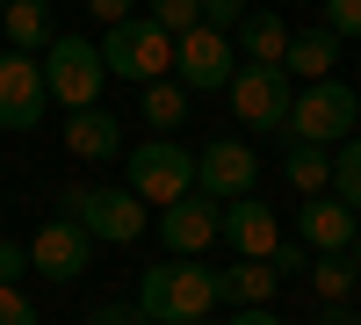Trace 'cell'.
I'll list each match as a JSON object with an SVG mask.
<instances>
[{
	"mask_svg": "<svg viewBox=\"0 0 361 325\" xmlns=\"http://www.w3.org/2000/svg\"><path fill=\"white\" fill-rule=\"evenodd\" d=\"M217 311V268L202 260H159L137 275V318L145 325H188Z\"/></svg>",
	"mask_w": 361,
	"mask_h": 325,
	"instance_id": "1",
	"label": "cell"
},
{
	"mask_svg": "<svg viewBox=\"0 0 361 325\" xmlns=\"http://www.w3.org/2000/svg\"><path fill=\"white\" fill-rule=\"evenodd\" d=\"M94 51H102V73L130 80V87H145V80H166V73H173V37H166V29H159L152 15L109 22Z\"/></svg>",
	"mask_w": 361,
	"mask_h": 325,
	"instance_id": "2",
	"label": "cell"
},
{
	"mask_svg": "<svg viewBox=\"0 0 361 325\" xmlns=\"http://www.w3.org/2000/svg\"><path fill=\"white\" fill-rule=\"evenodd\" d=\"M354 123H361V109H354V87H340V80H311L304 94H289V116H282V137L289 145H347L354 137Z\"/></svg>",
	"mask_w": 361,
	"mask_h": 325,
	"instance_id": "3",
	"label": "cell"
},
{
	"mask_svg": "<svg viewBox=\"0 0 361 325\" xmlns=\"http://www.w3.org/2000/svg\"><path fill=\"white\" fill-rule=\"evenodd\" d=\"M58 217H73L87 239H102V246H130V239H145V224H152V210L130 195V188H66L58 195Z\"/></svg>",
	"mask_w": 361,
	"mask_h": 325,
	"instance_id": "4",
	"label": "cell"
},
{
	"mask_svg": "<svg viewBox=\"0 0 361 325\" xmlns=\"http://www.w3.org/2000/svg\"><path fill=\"white\" fill-rule=\"evenodd\" d=\"M123 166H130L123 188L145 202V210H166V202H180V195L195 188V152H188V145H173V137H145Z\"/></svg>",
	"mask_w": 361,
	"mask_h": 325,
	"instance_id": "5",
	"label": "cell"
},
{
	"mask_svg": "<svg viewBox=\"0 0 361 325\" xmlns=\"http://www.w3.org/2000/svg\"><path fill=\"white\" fill-rule=\"evenodd\" d=\"M37 66H44V94L58 109H94L102 102V80L109 73H102V51L87 44V37H51Z\"/></svg>",
	"mask_w": 361,
	"mask_h": 325,
	"instance_id": "6",
	"label": "cell"
},
{
	"mask_svg": "<svg viewBox=\"0 0 361 325\" xmlns=\"http://www.w3.org/2000/svg\"><path fill=\"white\" fill-rule=\"evenodd\" d=\"M224 94H231V116H238V123L267 137V130H282V116H289V94H296V87H289L282 66H238V73L224 80Z\"/></svg>",
	"mask_w": 361,
	"mask_h": 325,
	"instance_id": "7",
	"label": "cell"
},
{
	"mask_svg": "<svg viewBox=\"0 0 361 325\" xmlns=\"http://www.w3.org/2000/svg\"><path fill=\"white\" fill-rule=\"evenodd\" d=\"M238 73V51L224 29H188V37H173V80L188 87V94H224V80Z\"/></svg>",
	"mask_w": 361,
	"mask_h": 325,
	"instance_id": "8",
	"label": "cell"
},
{
	"mask_svg": "<svg viewBox=\"0 0 361 325\" xmlns=\"http://www.w3.org/2000/svg\"><path fill=\"white\" fill-rule=\"evenodd\" d=\"M253 181H260V159L246 137H209L195 152V195L231 202V195H253Z\"/></svg>",
	"mask_w": 361,
	"mask_h": 325,
	"instance_id": "9",
	"label": "cell"
},
{
	"mask_svg": "<svg viewBox=\"0 0 361 325\" xmlns=\"http://www.w3.org/2000/svg\"><path fill=\"white\" fill-rule=\"evenodd\" d=\"M29 268L44 282H80L94 268V239H87L73 217H51V224H37V239H29Z\"/></svg>",
	"mask_w": 361,
	"mask_h": 325,
	"instance_id": "10",
	"label": "cell"
},
{
	"mask_svg": "<svg viewBox=\"0 0 361 325\" xmlns=\"http://www.w3.org/2000/svg\"><path fill=\"white\" fill-rule=\"evenodd\" d=\"M44 66L29 51H0V130H37L44 123Z\"/></svg>",
	"mask_w": 361,
	"mask_h": 325,
	"instance_id": "11",
	"label": "cell"
},
{
	"mask_svg": "<svg viewBox=\"0 0 361 325\" xmlns=\"http://www.w3.org/2000/svg\"><path fill=\"white\" fill-rule=\"evenodd\" d=\"M217 231L231 239V253L238 260H267L282 246V224H275V210L267 202H253V195H231V202H217Z\"/></svg>",
	"mask_w": 361,
	"mask_h": 325,
	"instance_id": "12",
	"label": "cell"
},
{
	"mask_svg": "<svg viewBox=\"0 0 361 325\" xmlns=\"http://www.w3.org/2000/svg\"><path fill=\"white\" fill-rule=\"evenodd\" d=\"M209 239H217V202H209V195H180V202H166V210H159V246L173 253V260H195Z\"/></svg>",
	"mask_w": 361,
	"mask_h": 325,
	"instance_id": "13",
	"label": "cell"
},
{
	"mask_svg": "<svg viewBox=\"0 0 361 325\" xmlns=\"http://www.w3.org/2000/svg\"><path fill=\"white\" fill-rule=\"evenodd\" d=\"M354 210L340 195H304V210H296V239H304L311 253H347L354 246Z\"/></svg>",
	"mask_w": 361,
	"mask_h": 325,
	"instance_id": "14",
	"label": "cell"
},
{
	"mask_svg": "<svg viewBox=\"0 0 361 325\" xmlns=\"http://www.w3.org/2000/svg\"><path fill=\"white\" fill-rule=\"evenodd\" d=\"M231 51H238V66H282V51H289V22L275 8H246L231 29Z\"/></svg>",
	"mask_w": 361,
	"mask_h": 325,
	"instance_id": "15",
	"label": "cell"
},
{
	"mask_svg": "<svg viewBox=\"0 0 361 325\" xmlns=\"http://www.w3.org/2000/svg\"><path fill=\"white\" fill-rule=\"evenodd\" d=\"M66 152L73 159H116V152H123V130H116V116L94 102V109H66Z\"/></svg>",
	"mask_w": 361,
	"mask_h": 325,
	"instance_id": "16",
	"label": "cell"
},
{
	"mask_svg": "<svg viewBox=\"0 0 361 325\" xmlns=\"http://www.w3.org/2000/svg\"><path fill=\"white\" fill-rule=\"evenodd\" d=\"M333 44H340L333 29H289L282 73H289V80H304V87H311V80H333V58H340Z\"/></svg>",
	"mask_w": 361,
	"mask_h": 325,
	"instance_id": "17",
	"label": "cell"
},
{
	"mask_svg": "<svg viewBox=\"0 0 361 325\" xmlns=\"http://www.w3.org/2000/svg\"><path fill=\"white\" fill-rule=\"evenodd\" d=\"M275 260H231V268H217V304H275Z\"/></svg>",
	"mask_w": 361,
	"mask_h": 325,
	"instance_id": "18",
	"label": "cell"
},
{
	"mask_svg": "<svg viewBox=\"0 0 361 325\" xmlns=\"http://www.w3.org/2000/svg\"><path fill=\"white\" fill-rule=\"evenodd\" d=\"M137 116L152 123V137H173L180 123H188V87L180 80H145L137 87Z\"/></svg>",
	"mask_w": 361,
	"mask_h": 325,
	"instance_id": "19",
	"label": "cell"
},
{
	"mask_svg": "<svg viewBox=\"0 0 361 325\" xmlns=\"http://www.w3.org/2000/svg\"><path fill=\"white\" fill-rule=\"evenodd\" d=\"M0 29H8L15 51L37 58V51L51 44V0H8V8H0Z\"/></svg>",
	"mask_w": 361,
	"mask_h": 325,
	"instance_id": "20",
	"label": "cell"
},
{
	"mask_svg": "<svg viewBox=\"0 0 361 325\" xmlns=\"http://www.w3.org/2000/svg\"><path fill=\"white\" fill-rule=\"evenodd\" d=\"M282 173H289L296 195H325V188H333V152H325V145H289Z\"/></svg>",
	"mask_w": 361,
	"mask_h": 325,
	"instance_id": "21",
	"label": "cell"
},
{
	"mask_svg": "<svg viewBox=\"0 0 361 325\" xmlns=\"http://www.w3.org/2000/svg\"><path fill=\"white\" fill-rule=\"evenodd\" d=\"M311 289H318V304H347L361 289V275H354L347 253H311Z\"/></svg>",
	"mask_w": 361,
	"mask_h": 325,
	"instance_id": "22",
	"label": "cell"
},
{
	"mask_svg": "<svg viewBox=\"0 0 361 325\" xmlns=\"http://www.w3.org/2000/svg\"><path fill=\"white\" fill-rule=\"evenodd\" d=\"M325 195H340L347 210L361 217V137H347V145H333V188Z\"/></svg>",
	"mask_w": 361,
	"mask_h": 325,
	"instance_id": "23",
	"label": "cell"
},
{
	"mask_svg": "<svg viewBox=\"0 0 361 325\" xmlns=\"http://www.w3.org/2000/svg\"><path fill=\"white\" fill-rule=\"evenodd\" d=\"M145 15H152V22L166 29V37H188V29L202 22V0H152Z\"/></svg>",
	"mask_w": 361,
	"mask_h": 325,
	"instance_id": "24",
	"label": "cell"
},
{
	"mask_svg": "<svg viewBox=\"0 0 361 325\" xmlns=\"http://www.w3.org/2000/svg\"><path fill=\"white\" fill-rule=\"evenodd\" d=\"M0 325H44L37 304L22 297V282H0Z\"/></svg>",
	"mask_w": 361,
	"mask_h": 325,
	"instance_id": "25",
	"label": "cell"
},
{
	"mask_svg": "<svg viewBox=\"0 0 361 325\" xmlns=\"http://www.w3.org/2000/svg\"><path fill=\"white\" fill-rule=\"evenodd\" d=\"M318 29H333V37H361V0H325V22Z\"/></svg>",
	"mask_w": 361,
	"mask_h": 325,
	"instance_id": "26",
	"label": "cell"
},
{
	"mask_svg": "<svg viewBox=\"0 0 361 325\" xmlns=\"http://www.w3.org/2000/svg\"><path fill=\"white\" fill-rule=\"evenodd\" d=\"M238 15H246V0H202V29H238Z\"/></svg>",
	"mask_w": 361,
	"mask_h": 325,
	"instance_id": "27",
	"label": "cell"
},
{
	"mask_svg": "<svg viewBox=\"0 0 361 325\" xmlns=\"http://www.w3.org/2000/svg\"><path fill=\"white\" fill-rule=\"evenodd\" d=\"M267 260H275V275H304V268H311V246H304V239H282Z\"/></svg>",
	"mask_w": 361,
	"mask_h": 325,
	"instance_id": "28",
	"label": "cell"
},
{
	"mask_svg": "<svg viewBox=\"0 0 361 325\" xmlns=\"http://www.w3.org/2000/svg\"><path fill=\"white\" fill-rule=\"evenodd\" d=\"M29 275V246L22 239H0V282H22Z\"/></svg>",
	"mask_w": 361,
	"mask_h": 325,
	"instance_id": "29",
	"label": "cell"
},
{
	"mask_svg": "<svg viewBox=\"0 0 361 325\" xmlns=\"http://www.w3.org/2000/svg\"><path fill=\"white\" fill-rule=\"evenodd\" d=\"M87 325H145V318H137V304H94Z\"/></svg>",
	"mask_w": 361,
	"mask_h": 325,
	"instance_id": "30",
	"label": "cell"
},
{
	"mask_svg": "<svg viewBox=\"0 0 361 325\" xmlns=\"http://www.w3.org/2000/svg\"><path fill=\"white\" fill-rule=\"evenodd\" d=\"M87 15L109 29V22H130V15H137V0H87Z\"/></svg>",
	"mask_w": 361,
	"mask_h": 325,
	"instance_id": "31",
	"label": "cell"
},
{
	"mask_svg": "<svg viewBox=\"0 0 361 325\" xmlns=\"http://www.w3.org/2000/svg\"><path fill=\"white\" fill-rule=\"evenodd\" d=\"M217 325H282V318H275V304H238V311L217 318Z\"/></svg>",
	"mask_w": 361,
	"mask_h": 325,
	"instance_id": "32",
	"label": "cell"
},
{
	"mask_svg": "<svg viewBox=\"0 0 361 325\" xmlns=\"http://www.w3.org/2000/svg\"><path fill=\"white\" fill-rule=\"evenodd\" d=\"M318 325H354V311L347 304H318Z\"/></svg>",
	"mask_w": 361,
	"mask_h": 325,
	"instance_id": "33",
	"label": "cell"
},
{
	"mask_svg": "<svg viewBox=\"0 0 361 325\" xmlns=\"http://www.w3.org/2000/svg\"><path fill=\"white\" fill-rule=\"evenodd\" d=\"M347 260H354V275H361V224H354V246H347Z\"/></svg>",
	"mask_w": 361,
	"mask_h": 325,
	"instance_id": "34",
	"label": "cell"
},
{
	"mask_svg": "<svg viewBox=\"0 0 361 325\" xmlns=\"http://www.w3.org/2000/svg\"><path fill=\"white\" fill-rule=\"evenodd\" d=\"M354 109H361V87H354Z\"/></svg>",
	"mask_w": 361,
	"mask_h": 325,
	"instance_id": "35",
	"label": "cell"
},
{
	"mask_svg": "<svg viewBox=\"0 0 361 325\" xmlns=\"http://www.w3.org/2000/svg\"><path fill=\"white\" fill-rule=\"evenodd\" d=\"M188 325H209V318H188Z\"/></svg>",
	"mask_w": 361,
	"mask_h": 325,
	"instance_id": "36",
	"label": "cell"
},
{
	"mask_svg": "<svg viewBox=\"0 0 361 325\" xmlns=\"http://www.w3.org/2000/svg\"><path fill=\"white\" fill-rule=\"evenodd\" d=\"M0 8H8V0H0Z\"/></svg>",
	"mask_w": 361,
	"mask_h": 325,
	"instance_id": "37",
	"label": "cell"
},
{
	"mask_svg": "<svg viewBox=\"0 0 361 325\" xmlns=\"http://www.w3.org/2000/svg\"><path fill=\"white\" fill-rule=\"evenodd\" d=\"M354 325H361V318H354Z\"/></svg>",
	"mask_w": 361,
	"mask_h": 325,
	"instance_id": "38",
	"label": "cell"
}]
</instances>
